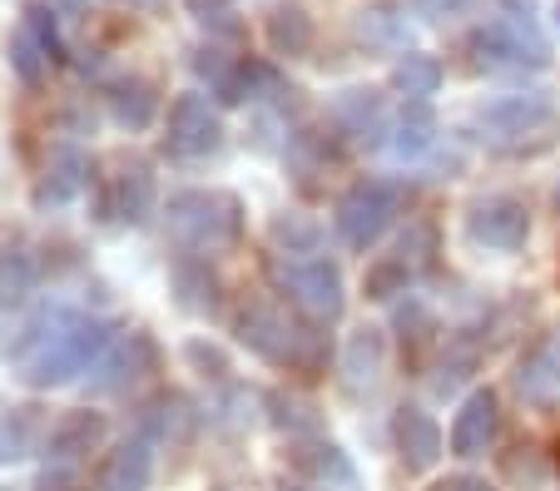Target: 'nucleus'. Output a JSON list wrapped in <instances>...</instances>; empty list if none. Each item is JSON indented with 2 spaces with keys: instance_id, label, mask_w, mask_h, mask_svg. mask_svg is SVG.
<instances>
[{
  "instance_id": "obj_1",
  "label": "nucleus",
  "mask_w": 560,
  "mask_h": 491,
  "mask_svg": "<svg viewBox=\"0 0 560 491\" xmlns=\"http://www.w3.org/2000/svg\"><path fill=\"white\" fill-rule=\"evenodd\" d=\"M105 348H109V332L100 323L80 318L70 308H50L15 348V377L31 387H55L65 377L95 367V358Z\"/></svg>"
},
{
  "instance_id": "obj_2",
  "label": "nucleus",
  "mask_w": 560,
  "mask_h": 491,
  "mask_svg": "<svg viewBox=\"0 0 560 491\" xmlns=\"http://www.w3.org/2000/svg\"><path fill=\"white\" fill-rule=\"evenodd\" d=\"M170 234L179 238L184 248H194V254H209V248L229 244V238L238 234V199H229V194H203V189L174 194Z\"/></svg>"
},
{
  "instance_id": "obj_3",
  "label": "nucleus",
  "mask_w": 560,
  "mask_h": 491,
  "mask_svg": "<svg viewBox=\"0 0 560 491\" xmlns=\"http://www.w3.org/2000/svg\"><path fill=\"white\" fill-rule=\"evenodd\" d=\"M223 144V125L219 109L209 105L203 95H179L170 105V135H164V150L174 160H203Z\"/></svg>"
},
{
  "instance_id": "obj_4",
  "label": "nucleus",
  "mask_w": 560,
  "mask_h": 491,
  "mask_svg": "<svg viewBox=\"0 0 560 491\" xmlns=\"http://www.w3.org/2000/svg\"><path fill=\"white\" fill-rule=\"evenodd\" d=\"M139 363L154 367V342L144 338V332H119V338H109V348L95 358V367H90V387L95 393H119V387H129L139 377Z\"/></svg>"
},
{
  "instance_id": "obj_5",
  "label": "nucleus",
  "mask_w": 560,
  "mask_h": 491,
  "mask_svg": "<svg viewBox=\"0 0 560 491\" xmlns=\"http://www.w3.org/2000/svg\"><path fill=\"white\" fill-rule=\"evenodd\" d=\"M392 214V189H382V184H362V189H352L348 199H342L338 209V229L348 244H372V238L382 234V224H387Z\"/></svg>"
},
{
  "instance_id": "obj_6",
  "label": "nucleus",
  "mask_w": 560,
  "mask_h": 491,
  "mask_svg": "<svg viewBox=\"0 0 560 491\" xmlns=\"http://www.w3.org/2000/svg\"><path fill=\"white\" fill-rule=\"evenodd\" d=\"M288 283H293V299L303 303L313 318H332V313L342 308L338 273H332L328 264H298V268H288Z\"/></svg>"
},
{
  "instance_id": "obj_7",
  "label": "nucleus",
  "mask_w": 560,
  "mask_h": 491,
  "mask_svg": "<svg viewBox=\"0 0 560 491\" xmlns=\"http://www.w3.org/2000/svg\"><path fill=\"white\" fill-rule=\"evenodd\" d=\"M105 437V422H100V412H70L60 417L50 428V442H45V452H50L55 461H74V457H85L95 442Z\"/></svg>"
},
{
  "instance_id": "obj_8",
  "label": "nucleus",
  "mask_w": 560,
  "mask_h": 491,
  "mask_svg": "<svg viewBox=\"0 0 560 491\" xmlns=\"http://www.w3.org/2000/svg\"><path fill=\"white\" fill-rule=\"evenodd\" d=\"M85 154L80 150H55L50 154V169H45V179H40V189H35V203H65V199H74V194L85 189Z\"/></svg>"
},
{
  "instance_id": "obj_9",
  "label": "nucleus",
  "mask_w": 560,
  "mask_h": 491,
  "mask_svg": "<svg viewBox=\"0 0 560 491\" xmlns=\"http://www.w3.org/2000/svg\"><path fill=\"white\" fill-rule=\"evenodd\" d=\"M491 432H497V402H491L487 393H476L471 402L462 407V417H456L452 452H462V457H476V452L491 442Z\"/></svg>"
},
{
  "instance_id": "obj_10",
  "label": "nucleus",
  "mask_w": 560,
  "mask_h": 491,
  "mask_svg": "<svg viewBox=\"0 0 560 491\" xmlns=\"http://www.w3.org/2000/svg\"><path fill=\"white\" fill-rule=\"evenodd\" d=\"M238 332H244V342L254 348V353L273 358V363H283V358L293 353V328H288V323L278 318L273 308H254V313H244Z\"/></svg>"
},
{
  "instance_id": "obj_11",
  "label": "nucleus",
  "mask_w": 560,
  "mask_h": 491,
  "mask_svg": "<svg viewBox=\"0 0 560 491\" xmlns=\"http://www.w3.org/2000/svg\"><path fill=\"white\" fill-rule=\"evenodd\" d=\"M149 481V442H125L100 471V491H144Z\"/></svg>"
},
{
  "instance_id": "obj_12",
  "label": "nucleus",
  "mask_w": 560,
  "mask_h": 491,
  "mask_svg": "<svg viewBox=\"0 0 560 491\" xmlns=\"http://www.w3.org/2000/svg\"><path fill=\"white\" fill-rule=\"evenodd\" d=\"M471 234L476 238H487V244H521V234H526V214H521L516 203H481L471 219Z\"/></svg>"
},
{
  "instance_id": "obj_13",
  "label": "nucleus",
  "mask_w": 560,
  "mask_h": 491,
  "mask_svg": "<svg viewBox=\"0 0 560 491\" xmlns=\"http://www.w3.org/2000/svg\"><path fill=\"white\" fill-rule=\"evenodd\" d=\"M154 109H159V95L144 80H119V85L109 90V115L125 129H144L149 119H154Z\"/></svg>"
},
{
  "instance_id": "obj_14",
  "label": "nucleus",
  "mask_w": 560,
  "mask_h": 491,
  "mask_svg": "<svg viewBox=\"0 0 560 491\" xmlns=\"http://www.w3.org/2000/svg\"><path fill=\"white\" fill-rule=\"evenodd\" d=\"M268 40H273L278 55H307L313 45V21L303 15V5H278L268 15Z\"/></svg>"
},
{
  "instance_id": "obj_15",
  "label": "nucleus",
  "mask_w": 560,
  "mask_h": 491,
  "mask_svg": "<svg viewBox=\"0 0 560 491\" xmlns=\"http://www.w3.org/2000/svg\"><path fill=\"white\" fill-rule=\"evenodd\" d=\"M115 189H119V214L139 224L149 214V203H154V174H149V164H139V160L119 164Z\"/></svg>"
},
{
  "instance_id": "obj_16",
  "label": "nucleus",
  "mask_w": 560,
  "mask_h": 491,
  "mask_svg": "<svg viewBox=\"0 0 560 491\" xmlns=\"http://www.w3.org/2000/svg\"><path fill=\"white\" fill-rule=\"evenodd\" d=\"M332 115L342 119V125L352 129V135L368 139V129L377 135L382 129V100L372 95V90H348V95H338V105H332Z\"/></svg>"
},
{
  "instance_id": "obj_17",
  "label": "nucleus",
  "mask_w": 560,
  "mask_h": 491,
  "mask_svg": "<svg viewBox=\"0 0 560 491\" xmlns=\"http://www.w3.org/2000/svg\"><path fill=\"white\" fill-rule=\"evenodd\" d=\"M35 407H21V412H11L5 422H0V461H21L31 457L35 447V432H40V422H35Z\"/></svg>"
},
{
  "instance_id": "obj_18",
  "label": "nucleus",
  "mask_w": 560,
  "mask_h": 491,
  "mask_svg": "<svg viewBox=\"0 0 560 491\" xmlns=\"http://www.w3.org/2000/svg\"><path fill=\"white\" fill-rule=\"evenodd\" d=\"M11 65H15V75H21L25 85H40V80H45V65H50V55H45V45L35 40L25 25L11 35Z\"/></svg>"
},
{
  "instance_id": "obj_19",
  "label": "nucleus",
  "mask_w": 560,
  "mask_h": 491,
  "mask_svg": "<svg viewBox=\"0 0 560 491\" xmlns=\"http://www.w3.org/2000/svg\"><path fill=\"white\" fill-rule=\"evenodd\" d=\"M35 283V264L25 254H0V313L21 303Z\"/></svg>"
},
{
  "instance_id": "obj_20",
  "label": "nucleus",
  "mask_w": 560,
  "mask_h": 491,
  "mask_svg": "<svg viewBox=\"0 0 560 491\" xmlns=\"http://www.w3.org/2000/svg\"><path fill=\"white\" fill-rule=\"evenodd\" d=\"M402 447L412 452V467H427V461L442 452V432H436L422 412H407L402 417Z\"/></svg>"
},
{
  "instance_id": "obj_21",
  "label": "nucleus",
  "mask_w": 560,
  "mask_h": 491,
  "mask_svg": "<svg viewBox=\"0 0 560 491\" xmlns=\"http://www.w3.org/2000/svg\"><path fill=\"white\" fill-rule=\"evenodd\" d=\"M436 85H442V65L432 55H407L397 65V90H407V95H432Z\"/></svg>"
},
{
  "instance_id": "obj_22",
  "label": "nucleus",
  "mask_w": 560,
  "mask_h": 491,
  "mask_svg": "<svg viewBox=\"0 0 560 491\" xmlns=\"http://www.w3.org/2000/svg\"><path fill=\"white\" fill-rule=\"evenodd\" d=\"M358 35H362L368 45H392V40H402V31H397V21H392L387 11H362Z\"/></svg>"
},
{
  "instance_id": "obj_23",
  "label": "nucleus",
  "mask_w": 560,
  "mask_h": 491,
  "mask_svg": "<svg viewBox=\"0 0 560 491\" xmlns=\"http://www.w3.org/2000/svg\"><path fill=\"white\" fill-rule=\"evenodd\" d=\"M25 31H31L35 40L45 45V55H50V60H55V55H60V35H55V21H50V11H45L40 0H35L31 11H25Z\"/></svg>"
},
{
  "instance_id": "obj_24",
  "label": "nucleus",
  "mask_w": 560,
  "mask_h": 491,
  "mask_svg": "<svg viewBox=\"0 0 560 491\" xmlns=\"http://www.w3.org/2000/svg\"><path fill=\"white\" fill-rule=\"evenodd\" d=\"M184 11L194 15V21H203V25H229V15H233V0H184Z\"/></svg>"
},
{
  "instance_id": "obj_25",
  "label": "nucleus",
  "mask_w": 560,
  "mask_h": 491,
  "mask_svg": "<svg viewBox=\"0 0 560 491\" xmlns=\"http://www.w3.org/2000/svg\"><path fill=\"white\" fill-rule=\"evenodd\" d=\"M427 129H432V119H427V109H417L412 125H402V139H397V154H417V150H422L427 139H432Z\"/></svg>"
},
{
  "instance_id": "obj_26",
  "label": "nucleus",
  "mask_w": 560,
  "mask_h": 491,
  "mask_svg": "<svg viewBox=\"0 0 560 491\" xmlns=\"http://www.w3.org/2000/svg\"><path fill=\"white\" fill-rule=\"evenodd\" d=\"M442 491H487V487H481V481H446Z\"/></svg>"
},
{
  "instance_id": "obj_27",
  "label": "nucleus",
  "mask_w": 560,
  "mask_h": 491,
  "mask_svg": "<svg viewBox=\"0 0 560 491\" xmlns=\"http://www.w3.org/2000/svg\"><path fill=\"white\" fill-rule=\"evenodd\" d=\"M452 5H462V0H427V11H452Z\"/></svg>"
},
{
  "instance_id": "obj_28",
  "label": "nucleus",
  "mask_w": 560,
  "mask_h": 491,
  "mask_svg": "<svg viewBox=\"0 0 560 491\" xmlns=\"http://www.w3.org/2000/svg\"><path fill=\"white\" fill-rule=\"evenodd\" d=\"M556 21H560V0H556Z\"/></svg>"
}]
</instances>
